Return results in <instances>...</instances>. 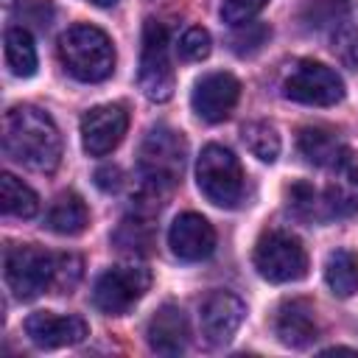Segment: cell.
I'll return each instance as SVG.
<instances>
[{
  "label": "cell",
  "instance_id": "obj_20",
  "mask_svg": "<svg viewBox=\"0 0 358 358\" xmlns=\"http://www.w3.org/2000/svg\"><path fill=\"white\" fill-rule=\"evenodd\" d=\"M112 243L126 255H148L154 249V224L148 213H131L126 215L117 229L112 232Z\"/></svg>",
  "mask_w": 358,
  "mask_h": 358
},
{
  "label": "cell",
  "instance_id": "obj_15",
  "mask_svg": "<svg viewBox=\"0 0 358 358\" xmlns=\"http://www.w3.org/2000/svg\"><path fill=\"white\" fill-rule=\"evenodd\" d=\"M274 336L285 344V347H294V350H302L308 347L310 341H316L319 336V324H316V310L308 299L302 296H294V299H285L277 313H274Z\"/></svg>",
  "mask_w": 358,
  "mask_h": 358
},
{
  "label": "cell",
  "instance_id": "obj_28",
  "mask_svg": "<svg viewBox=\"0 0 358 358\" xmlns=\"http://www.w3.org/2000/svg\"><path fill=\"white\" fill-rule=\"evenodd\" d=\"M330 50L341 62V67L358 70V28L350 25V22H341L338 28H333Z\"/></svg>",
  "mask_w": 358,
  "mask_h": 358
},
{
  "label": "cell",
  "instance_id": "obj_29",
  "mask_svg": "<svg viewBox=\"0 0 358 358\" xmlns=\"http://www.w3.org/2000/svg\"><path fill=\"white\" fill-rule=\"evenodd\" d=\"M81 268H84V263H81L78 255H73V252H62V255H56L53 291H56V294H70V291L78 285V280H81Z\"/></svg>",
  "mask_w": 358,
  "mask_h": 358
},
{
  "label": "cell",
  "instance_id": "obj_9",
  "mask_svg": "<svg viewBox=\"0 0 358 358\" xmlns=\"http://www.w3.org/2000/svg\"><path fill=\"white\" fill-rule=\"evenodd\" d=\"M282 95L288 101L305 103V106H336L344 98V81L327 64L302 59L285 76Z\"/></svg>",
  "mask_w": 358,
  "mask_h": 358
},
{
  "label": "cell",
  "instance_id": "obj_21",
  "mask_svg": "<svg viewBox=\"0 0 358 358\" xmlns=\"http://www.w3.org/2000/svg\"><path fill=\"white\" fill-rule=\"evenodd\" d=\"M3 50H6V64L17 78H31L36 73L39 59H36V45H34V36L28 28H22V25L8 28Z\"/></svg>",
  "mask_w": 358,
  "mask_h": 358
},
{
  "label": "cell",
  "instance_id": "obj_6",
  "mask_svg": "<svg viewBox=\"0 0 358 358\" xmlns=\"http://www.w3.org/2000/svg\"><path fill=\"white\" fill-rule=\"evenodd\" d=\"M53 271H56V255L34 243L11 246L3 260L6 285L17 299H36L45 291H53Z\"/></svg>",
  "mask_w": 358,
  "mask_h": 358
},
{
  "label": "cell",
  "instance_id": "obj_23",
  "mask_svg": "<svg viewBox=\"0 0 358 358\" xmlns=\"http://www.w3.org/2000/svg\"><path fill=\"white\" fill-rule=\"evenodd\" d=\"M285 201H288V210L296 218H302V221H310V224L333 221L330 218V210H327V201H324V193H319L308 182H294L285 190Z\"/></svg>",
  "mask_w": 358,
  "mask_h": 358
},
{
  "label": "cell",
  "instance_id": "obj_27",
  "mask_svg": "<svg viewBox=\"0 0 358 358\" xmlns=\"http://www.w3.org/2000/svg\"><path fill=\"white\" fill-rule=\"evenodd\" d=\"M268 36H271V28L266 22H243V25H235L229 36V48L238 56H255L268 42Z\"/></svg>",
  "mask_w": 358,
  "mask_h": 358
},
{
  "label": "cell",
  "instance_id": "obj_5",
  "mask_svg": "<svg viewBox=\"0 0 358 358\" xmlns=\"http://www.w3.org/2000/svg\"><path fill=\"white\" fill-rule=\"evenodd\" d=\"M255 268L268 282H296L308 274V252L302 241L285 229H268L255 243Z\"/></svg>",
  "mask_w": 358,
  "mask_h": 358
},
{
  "label": "cell",
  "instance_id": "obj_22",
  "mask_svg": "<svg viewBox=\"0 0 358 358\" xmlns=\"http://www.w3.org/2000/svg\"><path fill=\"white\" fill-rule=\"evenodd\" d=\"M324 282L341 299L358 294V255L350 249L330 252L324 263Z\"/></svg>",
  "mask_w": 358,
  "mask_h": 358
},
{
  "label": "cell",
  "instance_id": "obj_34",
  "mask_svg": "<svg viewBox=\"0 0 358 358\" xmlns=\"http://www.w3.org/2000/svg\"><path fill=\"white\" fill-rule=\"evenodd\" d=\"M87 3H92V6H115L117 0H87Z\"/></svg>",
  "mask_w": 358,
  "mask_h": 358
},
{
  "label": "cell",
  "instance_id": "obj_16",
  "mask_svg": "<svg viewBox=\"0 0 358 358\" xmlns=\"http://www.w3.org/2000/svg\"><path fill=\"white\" fill-rule=\"evenodd\" d=\"M145 338H148V347L157 355H179V352H185L187 338H190V327H187L185 310L179 305H171V302L162 305L148 319Z\"/></svg>",
  "mask_w": 358,
  "mask_h": 358
},
{
  "label": "cell",
  "instance_id": "obj_13",
  "mask_svg": "<svg viewBox=\"0 0 358 358\" xmlns=\"http://www.w3.org/2000/svg\"><path fill=\"white\" fill-rule=\"evenodd\" d=\"M168 246L179 260L196 263L207 260L215 252V229L199 213H182L168 229Z\"/></svg>",
  "mask_w": 358,
  "mask_h": 358
},
{
  "label": "cell",
  "instance_id": "obj_4",
  "mask_svg": "<svg viewBox=\"0 0 358 358\" xmlns=\"http://www.w3.org/2000/svg\"><path fill=\"white\" fill-rule=\"evenodd\" d=\"M196 185L210 204L232 210L243 199V168L229 148L210 143L196 159Z\"/></svg>",
  "mask_w": 358,
  "mask_h": 358
},
{
  "label": "cell",
  "instance_id": "obj_3",
  "mask_svg": "<svg viewBox=\"0 0 358 358\" xmlns=\"http://www.w3.org/2000/svg\"><path fill=\"white\" fill-rule=\"evenodd\" d=\"M59 59L64 70L84 84H98L109 78L115 70L112 39L101 28L87 25V22L70 25L59 36Z\"/></svg>",
  "mask_w": 358,
  "mask_h": 358
},
{
  "label": "cell",
  "instance_id": "obj_30",
  "mask_svg": "<svg viewBox=\"0 0 358 358\" xmlns=\"http://www.w3.org/2000/svg\"><path fill=\"white\" fill-rule=\"evenodd\" d=\"M210 50H213V39L201 25L187 28L182 34V39H179V56L185 62H201V59L210 56Z\"/></svg>",
  "mask_w": 358,
  "mask_h": 358
},
{
  "label": "cell",
  "instance_id": "obj_2",
  "mask_svg": "<svg viewBox=\"0 0 358 358\" xmlns=\"http://www.w3.org/2000/svg\"><path fill=\"white\" fill-rule=\"evenodd\" d=\"M187 162V143L182 131L171 126H154L145 131L137 154L140 190L157 199H165L168 190L182 179Z\"/></svg>",
  "mask_w": 358,
  "mask_h": 358
},
{
  "label": "cell",
  "instance_id": "obj_33",
  "mask_svg": "<svg viewBox=\"0 0 358 358\" xmlns=\"http://www.w3.org/2000/svg\"><path fill=\"white\" fill-rule=\"evenodd\" d=\"M322 355H358V350H352V347H327V350H322Z\"/></svg>",
  "mask_w": 358,
  "mask_h": 358
},
{
  "label": "cell",
  "instance_id": "obj_14",
  "mask_svg": "<svg viewBox=\"0 0 358 358\" xmlns=\"http://www.w3.org/2000/svg\"><path fill=\"white\" fill-rule=\"evenodd\" d=\"M25 336L42 350H56L84 341L90 336V327L81 316H59L50 310H36L25 319Z\"/></svg>",
  "mask_w": 358,
  "mask_h": 358
},
{
  "label": "cell",
  "instance_id": "obj_17",
  "mask_svg": "<svg viewBox=\"0 0 358 358\" xmlns=\"http://www.w3.org/2000/svg\"><path fill=\"white\" fill-rule=\"evenodd\" d=\"M296 148L316 168L336 171V168H341L344 162L352 159V151L347 148V143L336 131H330L324 126H305L299 131V137H296Z\"/></svg>",
  "mask_w": 358,
  "mask_h": 358
},
{
  "label": "cell",
  "instance_id": "obj_7",
  "mask_svg": "<svg viewBox=\"0 0 358 358\" xmlns=\"http://www.w3.org/2000/svg\"><path fill=\"white\" fill-rule=\"evenodd\" d=\"M137 84L143 95L154 103H165L173 95L176 76L168 56V31L157 20H145L143 25V48H140V70Z\"/></svg>",
  "mask_w": 358,
  "mask_h": 358
},
{
  "label": "cell",
  "instance_id": "obj_18",
  "mask_svg": "<svg viewBox=\"0 0 358 358\" xmlns=\"http://www.w3.org/2000/svg\"><path fill=\"white\" fill-rule=\"evenodd\" d=\"M324 201H327L330 218L358 215V162L355 159L336 168L330 185L324 187Z\"/></svg>",
  "mask_w": 358,
  "mask_h": 358
},
{
  "label": "cell",
  "instance_id": "obj_11",
  "mask_svg": "<svg viewBox=\"0 0 358 358\" xmlns=\"http://www.w3.org/2000/svg\"><path fill=\"white\" fill-rule=\"evenodd\" d=\"M238 98H241V81L232 73H207L204 78L196 81L190 106L201 120L221 123L235 109Z\"/></svg>",
  "mask_w": 358,
  "mask_h": 358
},
{
  "label": "cell",
  "instance_id": "obj_32",
  "mask_svg": "<svg viewBox=\"0 0 358 358\" xmlns=\"http://www.w3.org/2000/svg\"><path fill=\"white\" fill-rule=\"evenodd\" d=\"M120 168L117 165H103V168H98L95 171V185L103 190V193H112V190H117L120 187Z\"/></svg>",
  "mask_w": 358,
  "mask_h": 358
},
{
  "label": "cell",
  "instance_id": "obj_1",
  "mask_svg": "<svg viewBox=\"0 0 358 358\" xmlns=\"http://www.w3.org/2000/svg\"><path fill=\"white\" fill-rule=\"evenodd\" d=\"M3 151L8 159L36 173H53L62 162L59 126L39 106H14L3 117Z\"/></svg>",
  "mask_w": 358,
  "mask_h": 358
},
{
  "label": "cell",
  "instance_id": "obj_31",
  "mask_svg": "<svg viewBox=\"0 0 358 358\" xmlns=\"http://www.w3.org/2000/svg\"><path fill=\"white\" fill-rule=\"evenodd\" d=\"M266 6H268V0H224L221 17H224V22H229L235 28V25L252 22Z\"/></svg>",
  "mask_w": 358,
  "mask_h": 358
},
{
  "label": "cell",
  "instance_id": "obj_10",
  "mask_svg": "<svg viewBox=\"0 0 358 358\" xmlns=\"http://www.w3.org/2000/svg\"><path fill=\"white\" fill-rule=\"evenodd\" d=\"M129 129V112L120 103H101L92 106L81 117V145L90 157H106L112 154Z\"/></svg>",
  "mask_w": 358,
  "mask_h": 358
},
{
  "label": "cell",
  "instance_id": "obj_19",
  "mask_svg": "<svg viewBox=\"0 0 358 358\" xmlns=\"http://www.w3.org/2000/svg\"><path fill=\"white\" fill-rule=\"evenodd\" d=\"M87 224H90V210L78 193H62L45 215V227L64 238L81 235L87 229Z\"/></svg>",
  "mask_w": 358,
  "mask_h": 358
},
{
  "label": "cell",
  "instance_id": "obj_24",
  "mask_svg": "<svg viewBox=\"0 0 358 358\" xmlns=\"http://www.w3.org/2000/svg\"><path fill=\"white\" fill-rule=\"evenodd\" d=\"M0 207H3L6 215L25 221V218L36 215L39 199L22 179H17L14 173H3L0 176Z\"/></svg>",
  "mask_w": 358,
  "mask_h": 358
},
{
  "label": "cell",
  "instance_id": "obj_8",
  "mask_svg": "<svg viewBox=\"0 0 358 358\" xmlns=\"http://www.w3.org/2000/svg\"><path fill=\"white\" fill-rule=\"evenodd\" d=\"M148 288L151 271L145 266H112L98 277L92 288V302L106 316H123L145 296Z\"/></svg>",
  "mask_w": 358,
  "mask_h": 358
},
{
  "label": "cell",
  "instance_id": "obj_12",
  "mask_svg": "<svg viewBox=\"0 0 358 358\" xmlns=\"http://www.w3.org/2000/svg\"><path fill=\"white\" fill-rule=\"evenodd\" d=\"M246 319V305L232 291H213L201 302V336L210 344H227Z\"/></svg>",
  "mask_w": 358,
  "mask_h": 358
},
{
  "label": "cell",
  "instance_id": "obj_26",
  "mask_svg": "<svg viewBox=\"0 0 358 358\" xmlns=\"http://www.w3.org/2000/svg\"><path fill=\"white\" fill-rule=\"evenodd\" d=\"M246 148L252 151V157H257L260 162H274L280 157V134L271 123L266 120H252L241 129Z\"/></svg>",
  "mask_w": 358,
  "mask_h": 358
},
{
  "label": "cell",
  "instance_id": "obj_25",
  "mask_svg": "<svg viewBox=\"0 0 358 358\" xmlns=\"http://www.w3.org/2000/svg\"><path fill=\"white\" fill-rule=\"evenodd\" d=\"M350 0H305L299 8V20L310 31L338 28L350 17Z\"/></svg>",
  "mask_w": 358,
  "mask_h": 358
}]
</instances>
